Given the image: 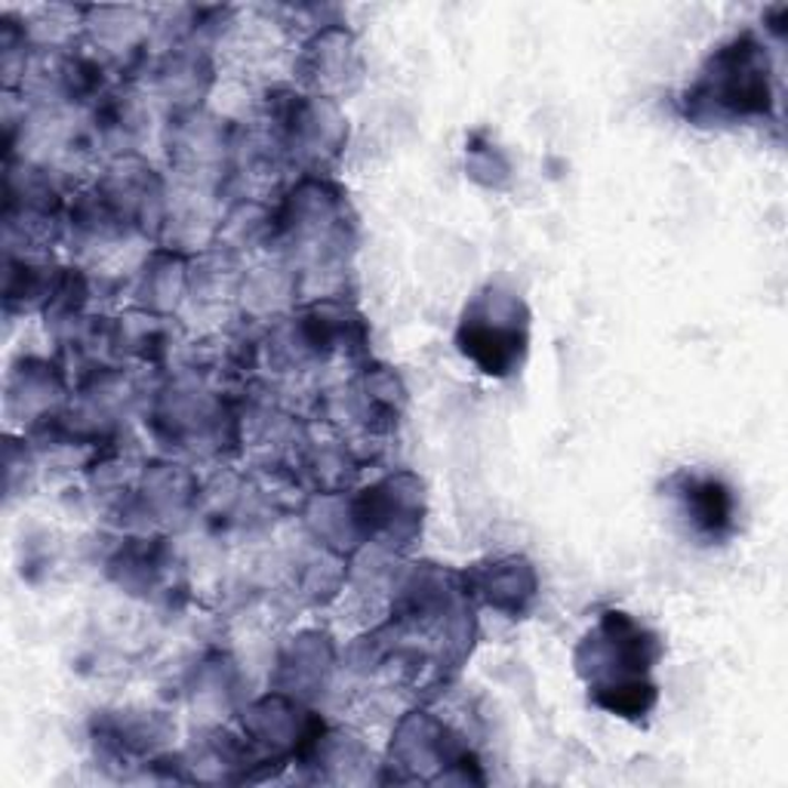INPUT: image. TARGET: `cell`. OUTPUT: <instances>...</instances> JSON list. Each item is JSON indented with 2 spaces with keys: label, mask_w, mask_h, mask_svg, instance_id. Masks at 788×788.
I'll use <instances>...</instances> for the list:
<instances>
[{
  "label": "cell",
  "mask_w": 788,
  "mask_h": 788,
  "mask_svg": "<svg viewBox=\"0 0 788 788\" xmlns=\"http://www.w3.org/2000/svg\"><path fill=\"white\" fill-rule=\"evenodd\" d=\"M693 496V521L696 527H705V530H717L721 524L731 521V496L724 490L717 487L715 481H705V484H696L693 490H687Z\"/></svg>",
  "instance_id": "6da1fadb"
}]
</instances>
